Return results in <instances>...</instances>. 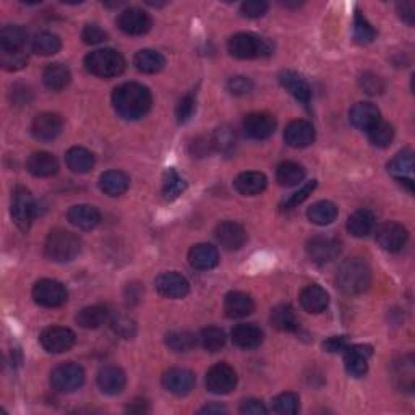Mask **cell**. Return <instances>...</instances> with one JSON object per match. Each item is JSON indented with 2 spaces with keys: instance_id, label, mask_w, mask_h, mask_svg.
<instances>
[{
  "instance_id": "6da1fadb",
  "label": "cell",
  "mask_w": 415,
  "mask_h": 415,
  "mask_svg": "<svg viewBox=\"0 0 415 415\" xmlns=\"http://www.w3.org/2000/svg\"><path fill=\"white\" fill-rule=\"evenodd\" d=\"M153 98L146 86L140 83H124L115 88L112 106L125 120H138L149 112Z\"/></svg>"
},
{
  "instance_id": "7a4b0ae2",
  "label": "cell",
  "mask_w": 415,
  "mask_h": 415,
  "mask_svg": "<svg viewBox=\"0 0 415 415\" xmlns=\"http://www.w3.org/2000/svg\"><path fill=\"white\" fill-rule=\"evenodd\" d=\"M336 284L346 295H359L372 284V270L362 258H350L339 266Z\"/></svg>"
},
{
  "instance_id": "3957f363",
  "label": "cell",
  "mask_w": 415,
  "mask_h": 415,
  "mask_svg": "<svg viewBox=\"0 0 415 415\" xmlns=\"http://www.w3.org/2000/svg\"><path fill=\"white\" fill-rule=\"evenodd\" d=\"M81 250V241L73 232L54 229L49 232L44 243V253L51 261L68 263L78 256Z\"/></svg>"
},
{
  "instance_id": "277c9868",
  "label": "cell",
  "mask_w": 415,
  "mask_h": 415,
  "mask_svg": "<svg viewBox=\"0 0 415 415\" xmlns=\"http://www.w3.org/2000/svg\"><path fill=\"white\" fill-rule=\"evenodd\" d=\"M85 67L99 78H114L125 70V58L114 49H99L86 56Z\"/></svg>"
},
{
  "instance_id": "5b68a950",
  "label": "cell",
  "mask_w": 415,
  "mask_h": 415,
  "mask_svg": "<svg viewBox=\"0 0 415 415\" xmlns=\"http://www.w3.org/2000/svg\"><path fill=\"white\" fill-rule=\"evenodd\" d=\"M231 56L236 58H258L271 56L273 48L266 39L251 33L233 34L227 43Z\"/></svg>"
},
{
  "instance_id": "8992f818",
  "label": "cell",
  "mask_w": 415,
  "mask_h": 415,
  "mask_svg": "<svg viewBox=\"0 0 415 415\" xmlns=\"http://www.w3.org/2000/svg\"><path fill=\"white\" fill-rule=\"evenodd\" d=\"M85 383V372L78 364L67 362L56 367L51 373V387L57 393H73Z\"/></svg>"
},
{
  "instance_id": "52a82bcc",
  "label": "cell",
  "mask_w": 415,
  "mask_h": 415,
  "mask_svg": "<svg viewBox=\"0 0 415 415\" xmlns=\"http://www.w3.org/2000/svg\"><path fill=\"white\" fill-rule=\"evenodd\" d=\"M34 214H36V204L29 190L25 187H16L11 194V218L20 231L26 232L33 224Z\"/></svg>"
},
{
  "instance_id": "ba28073f",
  "label": "cell",
  "mask_w": 415,
  "mask_h": 415,
  "mask_svg": "<svg viewBox=\"0 0 415 415\" xmlns=\"http://www.w3.org/2000/svg\"><path fill=\"white\" fill-rule=\"evenodd\" d=\"M65 285L54 279H41L33 288V299L41 307L57 308L67 302Z\"/></svg>"
},
{
  "instance_id": "9c48e42d",
  "label": "cell",
  "mask_w": 415,
  "mask_h": 415,
  "mask_svg": "<svg viewBox=\"0 0 415 415\" xmlns=\"http://www.w3.org/2000/svg\"><path fill=\"white\" fill-rule=\"evenodd\" d=\"M237 387V373L231 365L216 364L206 373V388L213 394H229Z\"/></svg>"
},
{
  "instance_id": "30bf717a",
  "label": "cell",
  "mask_w": 415,
  "mask_h": 415,
  "mask_svg": "<svg viewBox=\"0 0 415 415\" xmlns=\"http://www.w3.org/2000/svg\"><path fill=\"white\" fill-rule=\"evenodd\" d=\"M39 341L49 354H62L73 347L75 332L63 326H51L41 332Z\"/></svg>"
},
{
  "instance_id": "8fae6325",
  "label": "cell",
  "mask_w": 415,
  "mask_h": 415,
  "mask_svg": "<svg viewBox=\"0 0 415 415\" xmlns=\"http://www.w3.org/2000/svg\"><path fill=\"white\" fill-rule=\"evenodd\" d=\"M409 238L407 229L399 222H384L377 229V242L379 247L387 251H399L404 247Z\"/></svg>"
},
{
  "instance_id": "7c38bea8",
  "label": "cell",
  "mask_w": 415,
  "mask_h": 415,
  "mask_svg": "<svg viewBox=\"0 0 415 415\" xmlns=\"http://www.w3.org/2000/svg\"><path fill=\"white\" fill-rule=\"evenodd\" d=\"M151 16L143 11L142 9L132 7L122 11L117 19V26H119L125 34H130V36H142L146 34L151 29Z\"/></svg>"
},
{
  "instance_id": "4fadbf2b",
  "label": "cell",
  "mask_w": 415,
  "mask_h": 415,
  "mask_svg": "<svg viewBox=\"0 0 415 415\" xmlns=\"http://www.w3.org/2000/svg\"><path fill=\"white\" fill-rule=\"evenodd\" d=\"M339 251H341V243L328 236L313 237L307 243L308 258L317 265H325V263L332 261L339 255Z\"/></svg>"
},
{
  "instance_id": "5bb4252c",
  "label": "cell",
  "mask_w": 415,
  "mask_h": 415,
  "mask_svg": "<svg viewBox=\"0 0 415 415\" xmlns=\"http://www.w3.org/2000/svg\"><path fill=\"white\" fill-rule=\"evenodd\" d=\"M162 387L175 396H187L195 388V375L185 368H171L162 375Z\"/></svg>"
},
{
  "instance_id": "9a60e30c",
  "label": "cell",
  "mask_w": 415,
  "mask_h": 415,
  "mask_svg": "<svg viewBox=\"0 0 415 415\" xmlns=\"http://www.w3.org/2000/svg\"><path fill=\"white\" fill-rule=\"evenodd\" d=\"M276 130L274 117L265 112H255L245 117L243 132L251 140H266Z\"/></svg>"
},
{
  "instance_id": "2e32d148",
  "label": "cell",
  "mask_w": 415,
  "mask_h": 415,
  "mask_svg": "<svg viewBox=\"0 0 415 415\" xmlns=\"http://www.w3.org/2000/svg\"><path fill=\"white\" fill-rule=\"evenodd\" d=\"M63 127V122L61 117L52 112H43L34 117L31 124V132L34 138L41 140V142H52L58 135H61Z\"/></svg>"
},
{
  "instance_id": "e0dca14e",
  "label": "cell",
  "mask_w": 415,
  "mask_h": 415,
  "mask_svg": "<svg viewBox=\"0 0 415 415\" xmlns=\"http://www.w3.org/2000/svg\"><path fill=\"white\" fill-rule=\"evenodd\" d=\"M216 238L222 248L233 251L243 247V243L247 242V232H245L241 224L233 221H226L216 227Z\"/></svg>"
},
{
  "instance_id": "ac0fdd59",
  "label": "cell",
  "mask_w": 415,
  "mask_h": 415,
  "mask_svg": "<svg viewBox=\"0 0 415 415\" xmlns=\"http://www.w3.org/2000/svg\"><path fill=\"white\" fill-rule=\"evenodd\" d=\"M156 289L161 295L167 299H182L190 290V284L182 274L179 273H162L156 279Z\"/></svg>"
},
{
  "instance_id": "d6986e66",
  "label": "cell",
  "mask_w": 415,
  "mask_h": 415,
  "mask_svg": "<svg viewBox=\"0 0 415 415\" xmlns=\"http://www.w3.org/2000/svg\"><path fill=\"white\" fill-rule=\"evenodd\" d=\"M284 140L290 148H307L315 142V128L307 120H294L285 127Z\"/></svg>"
},
{
  "instance_id": "ffe728a7",
  "label": "cell",
  "mask_w": 415,
  "mask_h": 415,
  "mask_svg": "<svg viewBox=\"0 0 415 415\" xmlns=\"http://www.w3.org/2000/svg\"><path fill=\"white\" fill-rule=\"evenodd\" d=\"M125 373L119 367H104L98 373V387L104 394L114 396L122 393V389L125 388Z\"/></svg>"
},
{
  "instance_id": "44dd1931",
  "label": "cell",
  "mask_w": 415,
  "mask_h": 415,
  "mask_svg": "<svg viewBox=\"0 0 415 415\" xmlns=\"http://www.w3.org/2000/svg\"><path fill=\"white\" fill-rule=\"evenodd\" d=\"M67 218L70 224L78 227L81 231H91L101 222V213L91 204H77L68 209Z\"/></svg>"
},
{
  "instance_id": "7402d4cb",
  "label": "cell",
  "mask_w": 415,
  "mask_h": 415,
  "mask_svg": "<svg viewBox=\"0 0 415 415\" xmlns=\"http://www.w3.org/2000/svg\"><path fill=\"white\" fill-rule=\"evenodd\" d=\"M372 355L370 346H349L346 349V372L350 377L362 378L368 370V359Z\"/></svg>"
},
{
  "instance_id": "603a6c76",
  "label": "cell",
  "mask_w": 415,
  "mask_h": 415,
  "mask_svg": "<svg viewBox=\"0 0 415 415\" xmlns=\"http://www.w3.org/2000/svg\"><path fill=\"white\" fill-rule=\"evenodd\" d=\"M349 119L355 128L368 132L379 122V110L372 103H357L350 109Z\"/></svg>"
},
{
  "instance_id": "cb8c5ba5",
  "label": "cell",
  "mask_w": 415,
  "mask_h": 415,
  "mask_svg": "<svg viewBox=\"0 0 415 415\" xmlns=\"http://www.w3.org/2000/svg\"><path fill=\"white\" fill-rule=\"evenodd\" d=\"M189 261L195 270H213L219 263V253L216 247L209 243H198L189 251Z\"/></svg>"
},
{
  "instance_id": "d4e9b609",
  "label": "cell",
  "mask_w": 415,
  "mask_h": 415,
  "mask_svg": "<svg viewBox=\"0 0 415 415\" xmlns=\"http://www.w3.org/2000/svg\"><path fill=\"white\" fill-rule=\"evenodd\" d=\"M255 303L248 294L243 292H231L224 299V312L229 318H245L253 313Z\"/></svg>"
},
{
  "instance_id": "484cf974",
  "label": "cell",
  "mask_w": 415,
  "mask_h": 415,
  "mask_svg": "<svg viewBox=\"0 0 415 415\" xmlns=\"http://www.w3.org/2000/svg\"><path fill=\"white\" fill-rule=\"evenodd\" d=\"M300 303L308 313H321L328 307L330 295L318 284H312L300 292Z\"/></svg>"
},
{
  "instance_id": "4316f807",
  "label": "cell",
  "mask_w": 415,
  "mask_h": 415,
  "mask_svg": "<svg viewBox=\"0 0 415 415\" xmlns=\"http://www.w3.org/2000/svg\"><path fill=\"white\" fill-rule=\"evenodd\" d=\"M26 167L34 177H52L58 171V162L51 153L39 151V153H33L29 156Z\"/></svg>"
},
{
  "instance_id": "83f0119b",
  "label": "cell",
  "mask_w": 415,
  "mask_h": 415,
  "mask_svg": "<svg viewBox=\"0 0 415 415\" xmlns=\"http://www.w3.org/2000/svg\"><path fill=\"white\" fill-rule=\"evenodd\" d=\"M232 342L241 349H255L263 342V331L251 323L237 325L232 330Z\"/></svg>"
},
{
  "instance_id": "f1b7e54d",
  "label": "cell",
  "mask_w": 415,
  "mask_h": 415,
  "mask_svg": "<svg viewBox=\"0 0 415 415\" xmlns=\"http://www.w3.org/2000/svg\"><path fill=\"white\" fill-rule=\"evenodd\" d=\"M279 81L285 90H288L292 96H294L297 101H300L303 104H307L312 98V90L305 80H303L299 73L290 72V70H285L279 75Z\"/></svg>"
},
{
  "instance_id": "f546056e",
  "label": "cell",
  "mask_w": 415,
  "mask_h": 415,
  "mask_svg": "<svg viewBox=\"0 0 415 415\" xmlns=\"http://www.w3.org/2000/svg\"><path fill=\"white\" fill-rule=\"evenodd\" d=\"M130 185L128 175L120 171H107L99 177V189L109 196L124 195Z\"/></svg>"
},
{
  "instance_id": "4dcf8cb0",
  "label": "cell",
  "mask_w": 415,
  "mask_h": 415,
  "mask_svg": "<svg viewBox=\"0 0 415 415\" xmlns=\"http://www.w3.org/2000/svg\"><path fill=\"white\" fill-rule=\"evenodd\" d=\"M233 184H236V189L238 194H242L245 196H253V195L261 194V191L266 189L268 180L265 177V174L250 171V172H242Z\"/></svg>"
},
{
  "instance_id": "1f68e13d",
  "label": "cell",
  "mask_w": 415,
  "mask_h": 415,
  "mask_svg": "<svg viewBox=\"0 0 415 415\" xmlns=\"http://www.w3.org/2000/svg\"><path fill=\"white\" fill-rule=\"evenodd\" d=\"M65 162L72 172L86 174L95 167V156H93L91 151H88L86 148L73 146V148H70L67 151Z\"/></svg>"
},
{
  "instance_id": "d6a6232c",
  "label": "cell",
  "mask_w": 415,
  "mask_h": 415,
  "mask_svg": "<svg viewBox=\"0 0 415 415\" xmlns=\"http://www.w3.org/2000/svg\"><path fill=\"white\" fill-rule=\"evenodd\" d=\"M28 34L25 29L16 25L4 26L0 31V51L2 52H16L23 51V46L26 44Z\"/></svg>"
},
{
  "instance_id": "836d02e7",
  "label": "cell",
  "mask_w": 415,
  "mask_h": 415,
  "mask_svg": "<svg viewBox=\"0 0 415 415\" xmlns=\"http://www.w3.org/2000/svg\"><path fill=\"white\" fill-rule=\"evenodd\" d=\"M109 318V312L104 305H93L86 307L83 310H80L75 321H77L78 326L85 330H96L99 326H103Z\"/></svg>"
},
{
  "instance_id": "e575fe53",
  "label": "cell",
  "mask_w": 415,
  "mask_h": 415,
  "mask_svg": "<svg viewBox=\"0 0 415 415\" xmlns=\"http://www.w3.org/2000/svg\"><path fill=\"white\" fill-rule=\"evenodd\" d=\"M375 227V216L368 209H359L347 219V231L354 237H365Z\"/></svg>"
},
{
  "instance_id": "d590c367",
  "label": "cell",
  "mask_w": 415,
  "mask_h": 415,
  "mask_svg": "<svg viewBox=\"0 0 415 415\" xmlns=\"http://www.w3.org/2000/svg\"><path fill=\"white\" fill-rule=\"evenodd\" d=\"M135 67L143 73H157L161 72L166 65V58L162 57L157 51L153 49H143L137 52L135 58H133Z\"/></svg>"
},
{
  "instance_id": "8d00e7d4",
  "label": "cell",
  "mask_w": 415,
  "mask_h": 415,
  "mask_svg": "<svg viewBox=\"0 0 415 415\" xmlns=\"http://www.w3.org/2000/svg\"><path fill=\"white\" fill-rule=\"evenodd\" d=\"M70 78H72V75H70L68 67L63 65V63H51L43 73L44 85L52 91L63 90L70 83Z\"/></svg>"
},
{
  "instance_id": "74e56055",
  "label": "cell",
  "mask_w": 415,
  "mask_h": 415,
  "mask_svg": "<svg viewBox=\"0 0 415 415\" xmlns=\"http://www.w3.org/2000/svg\"><path fill=\"white\" fill-rule=\"evenodd\" d=\"M270 321L274 328L284 332H294L299 328V321H297L294 310H292L290 305H278L276 308H273Z\"/></svg>"
},
{
  "instance_id": "f35d334b",
  "label": "cell",
  "mask_w": 415,
  "mask_h": 415,
  "mask_svg": "<svg viewBox=\"0 0 415 415\" xmlns=\"http://www.w3.org/2000/svg\"><path fill=\"white\" fill-rule=\"evenodd\" d=\"M388 171L391 175H394L397 180L411 179L414 172V153L411 149H404L397 153L393 159L389 161Z\"/></svg>"
},
{
  "instance_id": "ab89813d",
  "label": "cell",
  "mask_w": 415,
  "mask_h": 415,
  "mask_svg": "<svg viewBox=\"0 0 415 415\" xmlns=\"http://www.w3.org/2000/svg\"><path fill=\"white\" fill-rule=\"evenodd\" d=\"M308 219L317 226H328L337 218V206L331 201H317L308 208Z\"/></svg>"
},
{
  "instance_id": "60d3db41",
  "label": "cell",
  "mask_w": 415,
  "mask_h": 415,
  "mask_svg": "<svg viewBox=\"0 0 415 415\" xmlns=\"http://www.w3.org/2000/svg\"><path fill=\"white\" fill-rule=\"evenodd\" d=\"M276 179L283 187H295L305 179V169L300 164H297V162L285 161L283 164H279L276 171Z\"/></svg>"
},
{
  "instance_id": "b9f144b4",
  "label": "cell",
  "mask_w": 415,
  "mask_h": 415,
  "mask_svg": "<svg viewBox=\"0 0 415 415\" xmlns=\"http://www.w3.org/2000/svg\"><path fill=\"white\" fill-rule=\"evenodd\" d=\"M61 38L57 36L54 33H48V31H43V33H38L36 36L31 39V49L34 54L38 56H52L58 52L61 49Z\"/></svg>"
},
{
  "instance_id": "7bdbcfd3",
  "label": "cell",
  "mask_w": 415,
  "mask_h": 415,
  "mask_svg": "<svg viewBox=\"0 0 415 415\" xmlns=\"http://www.w3.org/2000/svg\"><path fill=\"white\" fill-rule=\"evenodd\" d=\"M185 189V180L180 177L175 169L166 171L164 179H162V195H164L166 200H175V198H179L184 194Z\"/></svg>"
},
{
  "instance_id": "ee69618b",
  "label": "cell",
  "mask_w": 415,
  "mask_h": 415,
  "mask_svg": "<svg viewBox=\"0 0 415 415\" xmlns=\"http://www.w3.org/2000/svg\"><path fill=\"white\" fill-rule=\"evenodd\" d=\"M166 344L175 352H189L196 346V337L189 331H171L166 335Z\"/></svg>"
},
{
  "instance_id": "f6af8a7d",
  "label": "cell",
  "mask_w": 415,
  "mask_h": 415,
  "mask_svg": "<svg viewBox=\"0 0 415 415\" xmlns=\"http://www.w3.org/2000/svg\"><path fill=\"white\" fill-rule=\"evenodd\" d=\"M368 138H370V143L377 146V148H388L393 143L394 128L393 125L387 124V122L379 120L375 127H372L368 130Z\"/></svg>"
},
{
  "instance_id": "bcb514c9",
  "label": "cell",
  "mask_w": 415,
  "mask_h": 415,
  "mask_svg": "<svg viewBox=\"0 0 415 415\" xmlns=\"http://www.w3.org/2000/svg\"><path fill=\"white\" fill-rule=\"evenodd\" d=\"M211 142H213V148L221 151V153L229 154L231 151L233 149V146H236V142H237L236 132H233L231 127L222 125V127L218 128V130L214 132Z\"/></svg>"
},
{
  "instance_id": "7dc6e473",
  "label": "cell",
  "mask_w": 415,
  "mask_h": 415,
  "mask_svg": "<svg viewBox=\"0 0 415 415\" xmlns=\"http://www.w3.org/2000/svg\"><path fill=\"white\" fill-rule=\"evenodd\" d=\"M200 342L203 349H206L208 352H218L226 344V335L224 331L219 328H204L200 335Z\"/></svg>"
},
{
  "instance_id": "c3c4849f",
  "label": "cell",
  "mask_w": 415,
  "mask_h": 415,
  "mask_svg": "<svg viewBox=\"0 0 415 415\" xmlns=\"http://www.w3.org/2000/svg\"><path fill=\"white\" fill-rule=\"evenodd\" d=\"M299 396L295 393H283L274 397L273 411L280 415H294L299 412Z\"/></svg>"
},
{
  "instance_id": "681fc988",
  "label": "cell",
  "mask_w": 415,
  "mask_h": 415,
  "mask_svg": "<svg viewBox=\"0 0 415 415\" xmlns=\"http://www.w3.org/2000/svg\"><path fill=\"white\" fill-rule=\"evenodd\" d=\"M377 33L370 23L367 21L364 15L357 11L354 16V38L357 41L359 44H368L375 39Z\"/></svg>"
},
{
  "instance_id": "f907efd6",
  "label": "cell",
  "mask_w": 415,
  "mask_h": 415,
  "mask_svg": "<svg viewBox=\"0 0 415 415\" xmlns=\"http://www.w3.org/2000/svg\"><path fill=\"white\" fill-rule=\"evenodd\" d=\"M28 62V57L23 51L16 52H0V63L9 72H19V70L25 68Z\"/></svg>"
},
{
  "instance_id": "816d5d0a",
  "label": "cell",
  "mask_w": 415,
  "mask_h": 415,
  "mask_svg": "<svg viewBox=\"0 0 415 415\" xmlns=\"http://www.w3.org/2000/svg\"><path fill=\"white\" fill-rule=\"evenodd\" d=\"M195 109H196V101H195V96L191 95H185L182 99L179 101V106H177V120L180 124H185V122H189L191 119V115L195 114Z\"/></svg>"
},
{
  "instance_id": "f5cc1de1",
  "label": "cell",
  "mask_w": 415,
  "mask_h": 415,
  "mask_svg": "<svg viewBox=\"0 0 415 415\" xmlns=\"http://www.w3.org/2000/svg\"><path fill=\"white\" fill-rule=\"evenodd\" d=\"M81 38L86 44H101V43H106L107 41V33L104 31L103 28H99L98 25H86L83 28V33H81Z\"/></svg>"
},
{
  "instance_id": "db71d44e",
  "label": "cell",
  "mask_w": 415,
  "mask_h": 415,
  "mask_svg": "<svg viewBox=\"0 0 415 415\" xmlns=\"http://www.w3.org/2000/svg\"><path fill=\"white\" fill-rule=\"evenodd\" d=\"M241 11L247 19H260L268 11V4L263 0H248L241 5Z\"/></svg>"
},
{
  "instance_id": "11a10c76",
  "label": "cell",
  "mask_w": 415,
  "mask_h": 415,
  "mask_svg": "<svg viewBox=\"0 0 415 415\" xmlns=\"http://www.w3.org/2000/svg\"><path fill=\"white\" fill-rule=\"evenodd\" d=\"M360 86H362V90L367 93V95H373V96L379 95V93L384 90V85H383L382 78H378L377 75H373V73L362 75Z\"/></svg>"
},
{
  "instance_id": "9f6ffc18",
  "label": "cell",
  "mask_w": 415,
  "mask_h": 415,
  "mask_svg": "<svg viewBox=\"0 0 415 415\" xmlns=\"http://www.w3.org/2000/svg\"><path fill=\"white\" fill-rule=\"evenodd\" d=\"M315 187H317V182L312 180V182H308L307 185H303L299 191H295L294 195H292L288 201L284 203V209H292L295 208L297 204H300L302 201H305L307 198L312 195V191L315 190Z\"/></svg>"
},
{
  "instance_id": "6f0895ef",
  "label": "cell",
  "mask_w": 415,
  "mask_h": 415,
  "mask_svg": "<svg viewBox=\"0 0 415 415\" xmlns=\"http://www.w3.org/2000/svg\"><path fill=\"white\" fill-rule=\"evenodd\" d=\"M112 330L115 331V335L130 339L135 335V323L125 317H117L112 320Z\"/></svg>"
},
{
  "instance_id": "680465c9",
  "label": "cell",
  "mask_w": 415,
  "mask_h": 415,
  "mask_svg": "<svg viewBox=\"0 0 415 415\" xmlns=\"http://www.w3.org/2000/svg\"><path fill=\"white\" fill-rule=\"evenodd\" d=\"M227 88H229V91L232 93V95L242 96V95H247V93L251 91L253 83H251L250 78H247V77H232L229 80V83H227Z\"/></svg>"
},
{
  "instance_id": "91938a15",
  "label": "cell",
  "mask_w": 415,
  "mask_h": 415,
  "mask_svg": "<svg viewBox=\"0 0 415 415\" xmlns=\"http://www.w3.org/2000/svg\"><path fill=\"white\" fill-rule=\"evenodd\" d=\"M347 347H349V339L346 336H335V337H330L328 341L323 342V349L328 350V352H331V354L346 352Z\"/></svg>"
},
{
  "instance_id": "94428289",
  "label": "cell",
  "mask_w": 415,
  "mask_h": 415,
  "mask_svg": "<svg viewBox=\"0 0 415 415\" xmlns=\"http://www.w3.org/2000/svg\"><path fill=\"white\" fill-rule=\"evenodd\" d=\"M241 414H243V415H265V414H268V409L263 406L261 401L247 399L241 404Z\"/></svg>"
},
{
  "instance_id": "6125c7cd",
  "label": "cell",
  "mask_w": 415,
  "mask_h": 415,
  "mask_svg": "<svg viewBox=\"0 0 415 415\" xmlns=\"http://www.w3.org/2000/svg\"><path fill=\"white\" fill-rule=\"evenodd\" d=\"M397 11H399V16H401L402 21H406L407 25H414V20H415L414 4L402 2V4L397 5Z\"/></svg>"
},
{
  "instance_id": "be15d7a7",
  "label": "cell",
  "mask_w": 415,
  "mask_h": 415,
  "mask_svg": "<svg viewBox=\"0 0 415 415\" xmlns=\"http://www.w3.org/2000/svg\"><path fill=\"white\" fill-rule=\"evenodd\" d=\"M28 95H29V91L26 90V88H23V86H15V91H14V99H15V103H19V104H26L29 99H28Z\"/></svg>"
},
{
  "instance_id": "e7e4bbea",
  "label": "cell",
  "mask_w": 415,
  "mask_h": 415,
  "mask_svg": "<svg viewBox=\"0 0 415 415\" xmlns=\"http://www.w3.org/2000/svg\"><path fill=\"white\" fill-rule=\"evenodd\" d=\"M148 404H146V401H135L133 402L132 406H128L127 407V411L128 412H137V414H143V412H148V407H146Z\"/></svg>"
},
{
  "instance_id": "03108f58",
  "label": "cell",
  "mask_w": 415,
  "mask_h": 415,
  "mask_svg": "<svg viewBox=\"0 0 415 415\" xmlns=\"http://www.w3.org/2000/svg\"><path fill=\"white\" fill-rule=\"evenodd\" d=\"M227 409L221 404H211V406H206L203 407L200 414H226Z\"/></svg>"
}]
</instances>
